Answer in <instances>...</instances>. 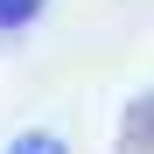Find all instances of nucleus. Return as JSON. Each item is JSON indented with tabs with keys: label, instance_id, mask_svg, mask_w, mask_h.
Instances as JSON below:
<instances>
[{
	"label": "nucleus",
	"instance_id": "obj_2",
	"mask_svg": "<svg viewBox=\"0 0 154 154\" xmlns=\"http://www.w3.org/2000/svg\"><path fill=\"white\" fill-rule=\"evenodd\" d=\"M49 7V0H0V35H14V28H28V21Z\"/></svg>",
	"mask_w": 154,
	"mask_h": 154
},
{
	"label": "nucleus",
	"instance_id": "obj_1",
	"mask_svg": "<svg viewBox=\"0 0 154 154\" xmlns=\"http://www.w3.org/2000/svg\"><path fill=\"white\" fill-rule=\"evenodd\" d=\"M119 154H154V91H140L119 112Z\"/></svg>",
	"mask_w": 154,
	"mask_h": 154
},
{
	"label": "nucleus",
	"instance_id": "obj_3",
	"mask_svg": "<svg viewBox=\"0 0 154 154\" xmlns=\"http://www.w3.org/2000/svg\"><path fill=\"white\" fill-rule=\"evenodd\" d=\"M7 154H63V140L49 133V126H28V133H21V140H14Z\"/></svg>",
	"mask_w": 154,
	"mask_h": 154
}]
</instances>
